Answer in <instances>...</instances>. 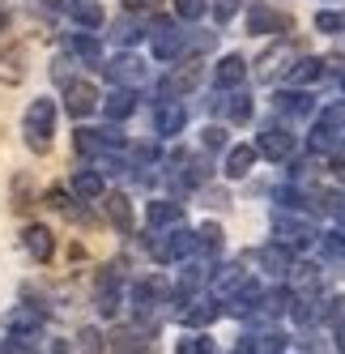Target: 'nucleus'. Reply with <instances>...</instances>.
Here are the masks:
<instances>
[{
    "mask_svg": "<svg viewBox=\"0 0 345 354\" xmlns=\"http://www.w3.org/2000/svg\"><path fill=\"white\" fill-rule=\"evenodd\" d=\"M243 77H248V60H243L239 52H230L226 60H217V68H213V86L217 90H235V86H243Z\"/></svg>",
    "mask_w": 345,
    "mask_h": 354,
    "instance_id": "obj_20",
    "label": "nucleus"
},
{
    "mask_svg": "<svg viewBox=\"0 0 345 354\" xmlns=\"http://www.w3.org/2000/svg\"><path fill=\"white\" fill-rule=\"evenodd\" d=\"M103 350H107V342L98 328H77V337L68 342V354H103Z\"/></svg>",
    "mask_w": 345,
    "mask_h": 354,
    "instance_id": "obj_33",
    "label": "nucleus"
},
{
    "mask_svg": "<svg viewBox=\"0 0 345 354\" xmlns=\"http://www.w3.org/2000/svg\"><path fill=\"white\" fill-rule=\"evenodd\" d=\"M196 252V231H188V226H175V231H162L154 239V261L158 265H179L188 261Z\"/></svg>",
    "mask_w": 345,
    "mask_h": 354,
    "instance_id": "obj_7",
    "label": "nucleus"
},
{
    "mask_svg": "<svg viewBox=\"0 0 345 354\" xmlns=\"http://www.w3.org/2000/svg\"><path fill=\"white\" fill-rule=\"evenodd\" d=\"M184 47H188V35L179 30V21L158 13V17L150 21V52H154V60L170 64V60L184 56Z\"/></svg>",
    "mask_w": 345,
    "mask_h": 354,
    "instance_id": "obj_4",
    "label": "nucleus"
},
{
    "mask_svg": "<svg viewBox=\"0 0 345 354\" xmlns=\"http://www.w3.org/2000/svg\"><path fill=\"white\" fill-rule=\"evenodd\" d=\"M141 35H145V30H141V21H137V17H119L115 26H111V39H115L119 47H132Z\"/></svg>",
    "mask_w": 345,
    "mask_h": 354,
    "instance_id": "obj_35",
    "label": "nucleus"
},
{
    "mask_svg": "<svg viewBox=\"0 0 345 354\" xmlns=\"http://www.w3.org/2000/svg\"><path fill=\"white\" fill-rule=\"evenodd\" d=\"M260 303H264L260 282H256V277H243V282L235 286V295L226 299V312H230V316H239V320H248V316L260 308Z\"/></svg>",
    "mask_w": 345,
    "mask_h": 354,
    "instance_id": "obj_13",
    "label": "nucleus"
},
{
    "mask_svg": "<svg viewBox=\"0 0 345 354\" xmlns=\"http://www.w3.org/2000/svg\"><path fill=\"white\" fill-rule=\"evenodd\" d=\"M290 303H294L290 286H277V290H268V295H264V316H282V312H290Z\"/></svg>",
    "mask_w": 345,
    "mask_h": 354,
    "instance_id": "obj_36",
    "label": "nucleus"
},
{
    "mask_svg": "<svg viewBox=\"0 0 345 354\" xmlns=\"http://www.w3.org/2000/svg\"><path fill=\"white\" fill-rule=\"evenodd\" d=\"M175 354H217V346H213V337H184Z\"/></svg>",
    "mask_w": 345,
    "mask_h": 354,
    "instance_id": "obj_43",
    "label": "nucleus"
},
{
    "mask_svg": "<svg viewBox=\"0 0 345 354\" xmlns=\"http://www.w3.org/2000/svg\"><path fill=\"white\" fill-rule=\"evenodd\" d=\"M209 282H213V290H217V295H226V299H230V295H235V286L243 282V265H239V261H230L226 269H217Z\"/></svg>",
    "mask_w": 345,
    "mask_h": 354,
    "instance_id": "obj_34",
    "label": "nucleus"
},
{
    "mask_svg": "<svg viewBox=\"0 0 345 354\" xmlns=\"http://www.w3.org/2000/svg\"><path fill=\"white\" fill-rule=\"evenodd\" d=\"M72 196H77V201H103L107 196V180L98 171L81 167L77 175H72Z\"/></svg>",
    "mask_w": 345,
    "mask_h": 354,
    "instance_id": "obj_23",
    "label": "nucleus"
},
{
    "mask_svg": "<svg viewBox=\"0 0 345 354\" xmlns=\"http://www.w3.org/2000/svg\"><path fill=\"white\" fill-rule=\"evenodd\" d=\"M5 21H9V9H5V5H0V30H5Z\"/></svg>",
    "mask_w": 345,
    "mask_h": 354,
    "instance_id": "obj_48",
    "label": "nucleus"
},
{
    "mask_svg": "<svg viewBox=\"0 0 345 354\" xmlns=\"http://www.w3.org/2000/svg\"><path fill=\"white\" fill-rule=\"evenodd\" d=\"M170 295V286L162 282L158 273H150V277H141V282L132 286V312H137V320H150L154 312H158V303Z\"/></svg>",
    "mask_w": 345,
    "mask_h": 354,
    "instance_id": "obj_9",
    "label": "nucleus"
},
{
    "mask_svg": "<svg viewBox=\"0 0 345 354\" xmlns=\"http://www.w3.org/2000/svg\"><path fill=\"white\" fill-rule=\"evenodd\" d=\"M239 9H243V0H213V5H209V13H213L217 26H226V21H230Z\"/></svg>",
    "mask_w": 345,
    "mask_h": 354,
    "instance_id": "obj_41",
    "label": "nucleus"
},
{
    "mask_svg": "<svg viewBox=\"0 0 345 354\" xmlns=\"http://www.w3.org/2000/svg\"><path fill=\"white\" fill-rule=\"evenodd\" d=\"M196 248L217 252V248H221V226H217V222H205L201 231H196Z\"/></svg>",
    "mask_w": 345,
    "mask_h": 354,
    "instance_id": "obj_39",
    "label": "nucleus"
},
{
    "mask_svg": "<svg viewBox=\"0 0 345 354\" xmlns=\"http://www.w3.org/2000/svg\"><path fill=\"white\" fill-rule=\"evenodd\" d=\"M324 320L337 328V333H341V328H345V295H337L333 303H324Z\"/></svg>",
    "mask_w": 345,
    "mask_h": 354,
    "instance_id": "obj_44",
    "label": "nucleus"
},
{
    "mask_svg": "<svg viewBox=\"0 0 345 354\" xmlns=\"http://www.w3.org/2000/svg\"><path fill=\"white\" fill-rule=\"evenodd\" d=\"M290 316L299 320V324H311V320L319 316V303H315V299H294V303H290Z\"/></svg>",
    "mask_w": 345,
    "mask_h": 354,
    "instance_id": "obj_40",
    "label": "nucleus"
},
{
    "mask_svg": "<svg viewBox=\"0 0 345 354\" xmlns=\"http://www.w3.org/2000/svg\"><path fill=\"white\" fill-rule=\"evenodd\" d=\"M5 354H39V346H34V337H9Z\"/></svg>",
    "mask_w": 345,
    "mask_h": 354,
    "instance_id": "obj_46",
    "label": "nucleus"
},
{
    "mask_svg": "<svg viewBox=\"0 0 345 354\" xmlns=\"http://www.w3.org/2000/svg\"><path fill=\"white\" fill-rule=\"evenodd\" d=\"M124 9L128 13H150V9H158V0H124Z\"/></svg>",
    "mask_w": 345,
    "mask_h": 354,
    "instance_id": "obj_47",
    "label": "nucleus"
},
{
    "mask_svg": "<svg viewBox=\"0 0 345 354\" xmlns=\"http://www.w3.org/2000/svg\"><path fill=\"white\" fill-rule=\"evenodd\" d=\"M98 107H103V98H98V90H94L86 77L64 82V111H68L72 120H86V115H94Z\"/></svg>",
    "mask_w": 345,
    "mask_h": 354,
    "instance_id": "obj_8",
    "label": "nucleus"
},
{
    "mask_svg": "<svg viewBox=\"0 0 345 354\" xmlns=\"http://www.w3.org/2000/svg\"><path fill=\"white\" fill-rule=\"evenodd\" d=\"M252 167H256V145H230L226 162H221V175H226V180H248Z\"/></svg>",
    "mask_w": 345,
    "mask_h": 354,
    "instance_id": "obj_21",
    "label": "nucleus"
},
{
    "mask_svg": "<svg viewBox=\"0 0 345 354\" xmlns=\"http://www.w3.org/2000/svg\"><path fill=\"white\" fill-rule=\"evenodd\" d=\"M72 145H77V154L107 158V154H119L128 141H124L119 129H77V133H72Z\"/></svg>",
    "mask_w": 345,
    "mask_h": 354,
    "instance_id": "obj_5",
    "label": "nucleus"
},
{
    "mask_svg": "<svg viewBox=\"0 0 345 354\" xmlns=\"http://www.w3.org/2000/svg\"><path fill=\"white\" fill-rule=\"evenodd\" d=\"M21 133H26V145L34 154H47L56 137V98H34L21 115Z\"/></svg>",
    "mask_w": 345,
    "mask_h": 354,
    "instance_id": "obj_1",
    "label": "nucleus"
},
{
    "mask_svg": "<svg viewBox=\"0 0 345 354\" xmlns=\"http://www.w3.org/2000/svg\"><path fill=\"white\" fill-rule=\"evenodd\" d=\"M324 261L328 265H345V231H333V235H324Z\"/></svg>",
    "mask_w": 345,
    "mask_h": 354,
    "instance_id": "obj_37",
    "label": "nucleus"
},
{
    "mask_svg": "<svg viewBox=\"0 0 345 354\" xmlns=\"http://www.w3.org/2000/svg\"><path fill=\"white\" fill-rule=\"evenodd\" d=\"M260 265L268 269V273H290V265H294V252L290 248H282V243H264L260 248Z\"/></svg>",
    "mask_w": 345,
    "mask_h": 354,
    "instance_id": "obj_30",
    "label": "nucleus"
},
{
    "mask_svg": "<svg viewBox=\"0 0 345 354\" xmlns=\"http://www.w3.org/2000/svg\"><path fill=\"white\" fill-rule=\"evenodd\" d=\"M341 141H345V98H341V103H333L328 111H319L315 129L307 137V149H311L315 158H324V154H337Z\"/></svg>",
    "mask_w": 345,
    "mask_h": 354,
    "instance_id": "obj_2",
    "label": "nucleus"
},
{
    "mask_svg": "<svg viewBox=\"0 0 345 354\" xmlns=\"http://www.w3.org/2000/svg\"><path fill=\"white\" fill-rule=\"evenodd\" d=\"M103 205H107V218H111L115 231L128 235V231H132V201H128L124 192H111V196H103Z\"/></svg>",
    "mask_w": 345,
    "mask_h": 354,
    "instance_id": "obj_25",
    "label": "nucleus"
},
{
    "mask_svg": "<svg viewBox=\"0 0 345 354\" xmlns=\"http://www.w3.org/2000/svg\"><path fill=\"white\" fill-rule=\"evenodd\" d=\"M188 129V107L175 103V98H166V103L154 107V133L158 137H179Z\"/></svg>",
    "mask_w": 345,
    "mask_h": 354,
    "instance_id": "obj_14",
    "label": "nucleus"
},
{
    "mask_svg": "<svg viewBox=\"0 0 345 354\" xmlns=\"http://www.w3.org/2000/svg\"><path fill=\"white\" fill-rule=\"evenodd\" d=\"M5 328H9V337H39L43 333V312L21 303V308L5 312Z\"/></svg>",
    "mask_w": 345,
    "mask_h": 354,
    "instance_id": "obj_15",
    "label": "nucleus"
},
{
    "mask_svg": "<svg viewBox=\"0 0 345 354\" xmlns=\"http://www.w3.org/2000/svg\"><path fill=\"white\" fill-rule=\"evenodd\" d=\"M103 73L111 77V86H115V90H141L145 82H150V68H145L132 52H119V56L103 60Z\"/></svg>",
    "mask_w": 345,
    "mask_h": 354,
    "instance_id": "obj_6",
    "label": "nucleus"
},
{
    "mask_svg": "<svg viewBox=\"0 0 345 354\" xmlns=\"http://www.w3.org/2000/svg\"><path fill=\"white\" fill-rule=\"evenodd\" d=\"M217 316H221V303L217 299H201L196 308H179V324H188V328H205Z\"/></svg>",
    "mask_w": 345,
    "mask_h": 354,
    "instance_id": "obj_27",
    "label": "nucleus"
},
{
    "mask_svg": "<svg viewBox=\"0 0 345 354\" xmlns=\"http://www.w3.org/2000/svg\"><path fill=\"white\" fill-rule=\"evenodd\" d=\"M68 17L77 21L86 35H90V30H103V21H107V13H103V5H98V0H68Z\"/></svg>",
    "mask_w": 345,
    "mask_h": 354,
    "instance_id": "obj_22",
    "label": "nucleus"
},
{
    "mask_svg": "<svg viewBox=\"0 0 345 354\" xmlns=\"http://www.w3.org/2000/svg\"><path fill=\"white\" fill-rule=\"evenodd\" d=\"M94 303H98V312H103V316H115V312H119V277H115V273H103V277H98Z\"/></svg>",
    "mask_w": 345,
    "mask_h": 354,
    "instance_id": "obj_28",
    "label": "nucleus"
},
{
    "mask_svg": "<svg viewBox=\"0 0 345 354\" xmlns=\"http://www.w3.org/2000/svg\"><path fill=\"white\" fill-rule=\"evenodd\" d=\"M68 47H72V56H77V60H86V64H103V43H98L94 35H72Z\"/></svg>",
    "mask_w": 345,
    "mask_h": 354,
    "instance_id": "obj_32",
    "label": "nucleus"
},
{
    "mask_svg": "<svg viewBox=\"0 0 345 354\" xmlns=\"http://www.w3.org/2000/svg\"><path fill=\"white\" fill-rule=\"evenodd\" d=\"M132 111H137V90H111V94L103 98V115H107L111 124L128 120Z\"/></svg>",
    "mask_w": 345,
    "mask_h": 354,
    "instance_id": "obj_26",
    "label": "nucleus"
},
{
    "mask_svg": "<svg viewBox=\"0 0 345 354\" xmlns=\"http://www.w3.org/2000/svg\"><path fill=\"white\" fill-rule=\"evenodd\" d=\"M256 68H260V82H273L277 73L294 68V47H290V43H273V47H268V52L260 56Z\"/></svg>",
    "mask_w": 345,
    "mask_h": 354,
    "instance_id": "obj_19",
    "label": "nucleus"
},
{
    "mask_svg": "<svg viewBox=\"0 0 345 354\" xmlns=\"http://www.w3.org/2000/svg\"><path fill=\"white\" fill-rule=\"evenodd\" d=\"M319 77H324V60H319V56H303L299 64L290 68V86H294V90H303V86H311V82H319Z\"/></svg>",
    "mask_w": 345,
    "mask_h": 354,
    "instance_id": "obj_29",
    "label": "nucleus"
},
{
    "mask_svg": "<svg viewBox=\"0 0 345 354\" xmlns=\"http://www.w3.org/2000/svg\"><path fill=\"white\" fill-rule=\"evenodd\" d=\"M201 141H205V149H221L226 145V129H221V124H209V129L201 133Z\"/></svg>",
    "mask_w": 345,
    "mask_h": 354,
    "instance_id": "obj_45",
    "label": "nucleus"
},
{
    "mask_svg": "<svg viewBox=\"0 0 345 354\" xmlns=\"http://www.w3.org/2000/svg\"><path fill=\"white\" fill-rule=\"evenodd\" d=\"M21 243H26V252L43 265V261H52L56 257V235L47 231V226H39V222H30L26 231H21Z\"/></svg>",
    "mask_w": 345,
    "mask_h": 354,
    "instance_id": "obj_18",
    "label": "nucleus"
},
{
    "mask_svg": "<svg viewBox=\"0 0 345 354\" xmlns=\"http://www.w3.org/2000/svg\"><path fill=\"white\" fill-rule=\"evenodd\" d=\"M341 17H345V13H341Z\"/></svg>",
    "mask_w": 345,
    "mask_h": 354,
    "instance_id": "obj_51",
    "label": "nucleus"
},
{
    "mask_svg": "<svg viewBox=\"0 0 345 354\" xmlns=\"http://www.w3.org/2000/svg\"><path fill=\"white\" fill-rule=\"evenodd\" d=\"M315 30L337 35V30H345V17H341V13H333V9H319V13H315Z\"/></svg>",
    "mask_w": 345,
    "mask_h": 354,
    "instance_id": "obj_42",
    "label": "nucleus"
},
{
    "mask_svg": "<svg viewBox=\"0 0 345 354\" xmlns=\"http://www.w3.org/2000/svg\"><path fill=\"white\" fill-rule=\"evenodd\" d=\"M217 107H221V115H226V124H248L252 120V94L235 90L226 103H217Z\"/></svg>",
    "mask_w": 345,
    "mask_h": 354,
    "instance_id": "obj_31",
    "label": "nucleus"
},
{
    "mask_svg": "<svg viewBox=\"0 0 345 354\" xmlns=\"http://www.w3.org/2000/svg\"><path fill=\"white\" fill-rule=\"evenodd\" d=\"M273 243H282V248H290V252H303V248H311L315 243V222L307 218V214H290V209H277L273 214Z\"/></svg>",
    "mask_w": 345,
    "mask_h": 354,
    "instance_id": "obj_3",
    "label": "nucleus"
},
{
    "mask_svg": "<svg viewBox=\"0 0 345 354\" xmlns=\"http://www.w3.org/2000/svg\"><path fill=\"white\" fill-rule=\"evenodd\" d=\"M290 30V17L268 9V5H252L248 13V35H286Z\"/></svg>",
    "mask_w": 345,
    "mask_h": 354,
    "instance_id": "obj_16",
    "label": "nucleus"
},
{
    "mask_svg": "<svg viewBox=\"0 0 345 354\" xmlns=\"http://www.w3.org/2000/svg\"><path fill=\"white\" fill-rule=\"evenodd\" d=\"M273 107L282 111V115H294V120H303V115H311V94L307 90H277L273 94Z\"/></svg>",
    "mask_w": 345,
    "mask_h": 354,
    "instance_id": "obj_24",
    "label": "nucleus"
},
{
    "mask_svg": "<svg viewBox=\"0 0 345 354\" xmlns=\"http://www.w3.org/2000/svg\"><path fill=\"white\" fill-rule=\"evenodd\" d=\"M286 286L294 299H315L319 290H324V273H319L311 261H294L290 273H286Z\"/></svg>",
    "mask_w": 345,
    "mask_h": 354,
    "instance_id": "obj_11",
    "label": "nucleus"
},
{
    "mask_svg": "<svg viewBox=\"0 0 345 354\" xmlns=\"http://www.w3.org/2000/svg\"><path fill=\"white\" fill-rule=\"evenodd\" d=\"M337 350L345 354V328H341V333H337Z\"/></svg>",
    "mask_w": 345,
    "mask_h": 354,
    "instance_id": "obj_49",
    "label": "nucleus"
},
{
    "mask_svg": "<svg viewBox=\"0 0 345 354\" xmlns=\"http://www.w3.org/2000/svg\"><path fill=\"white\" fill-rule=\"evenodd\" d=\"M341 90H345V68H341Z\"/></svg>",
    "mask_w": 345,
    "mask_h": 354,
    "instance_id": "obj_50",
    "label": "nucleus"
},
{
    "mask_svg": "<svg viewBox=\"0 0 345 354\" xmlns=\"http://www.w3.org/2000/svg\"><path fill=\"white\" fill-rule=\"evenodd\" d=\"M209 13V0H175V21H196Z\"/></svg>",
    "mask_w": 345,
    "mask_h": 354,
    "instance_id": "obj_38",
    "label": "nucleus"
},
{
    "mask_svg": "<svg viewBox=\"0 0 345 354\" xmlns=\"http://www.w3.org/2000/svg\"><path fill=\"white\" fill-rule=\"evenodd\" d=\"M256 154L268 158V162H290L294 158V133H286V129H260Z\"/></svg>",
    "mask_w": 345,
    "mask_h": 354,
    "instance_id": "obj_12",
    "label": "nucleus"
},
{
    "mask_svg": "<svg viewBox=\"0 0 345 354\" xmlns=\"http://www.w3.org/2000/svg\"><path fill=\"white\" fill-rule=\"evenodd\" d=\"M145 222H150V231H166V226H179L184 222V201H150L145 205Z\"/></svg>",
    "mask_w": 345,
    "mask_h": 354,
    "instance_id": "obj_17",
    "label": "nucleus"
},
{
    "mask_svg": "<svg viewBox=\"0 0 345 354\" xmlns=\"http://www.w3.org/2000/svg\"><path fill=\"white\" fill-rule=\"evenodd\" d=\"M196 82H201V64H196V60H188V64H179V68H170L166 77L158 82V94H162L158 103H166V98H175V103H179L184 94L196 90Z\"/></svg>",
    "mask_w": 345,
    "mask_h": 354,
    "instance_id": "obj_10",
    "label": "nucleus"
}]
</instances>
